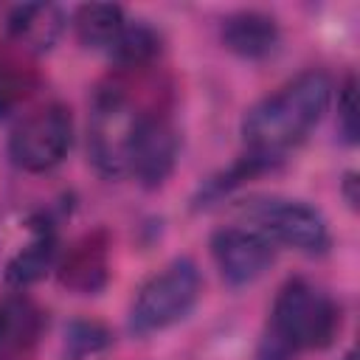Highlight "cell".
<instances>
[{
	"mask_svg": "<svg viewBox=\"0 0 360 360\" xmlns=\"http://www.w3.org/2000/svg\"><path fill=\"white\" fill-rule=\"evenodd\" d=\"M65 31V11L53 3H22L6 17L8 39L25 53H48Z\"/></svg>",
	"mask_w": 360,
	"mask_h": 360,
	"instance_id": "11",
	"label": "cell"
},
{
	"mask_svg": "<svg viewBox=\"0 0 360 360\" xmlns=\"http://www.w3.org/2000/svg\"><path fill=\"white\" fill-rule=\"evenodd\" d=\"M338 127L346 143H357L360 135V118H357V82L349 76L338 96Z\"/></svg>",
	"mask_w": 360,
	"mask_h": 360,
	"instance_id": "18",
	"label": "cell"
},
{
	"mask_svg": "<svg viewBox=\"0 0 360 360\" xmlns=\"http://www.w3.org/2000/svg\"><path fill=\"white\" fill-rule=\"evenodd\" d=\"M248 222H253V231L267 236L273 245H287L301 253H321L329 245V228L321 211L301 200H284V197H262L250 200L245 205Z\"/></svg>",
	"mask_w": 360,
	"mask_h": 360,
	"instance_id": "5",
	"label": "cell"
},
{
	"mask_svg": "<svg viewBox=\"0 0 360 360\" xmlns=\"http://www.w3.org/2000/svg\"><path fill=\"white\" fill-rule=\"evenodd\" d=\"M45 329L42 309L22 292L0 301V360H37Z\"/></svg>",
	"mask_w": 360,
	"mask_h": 360,
	"instance_id": "10",
	"label": "cell"
},
{
	"mask_svg": "<svg viewBox=\"0 0 360 360\" xmlns=\"http://www.w3.org/2000/svg\"><path fill=\"white\" fill-rule=\"evenodd\" d=\"M31 228H34L31 242L6 264V284L17 287V290L39 281L48 273V267L53 264V259H56V233H53V225L48 219H37Z\"/></svg>",
	"mask_w": 360,
	"mask_h": 360,
	"instance_id": "13",
	"label": "cell"
},
{
	"mask_svg": "<svg viewBox=\"0 0 360 360\" xmlns=\"http://www.w3.org/2000/svg\"><path fill=\"white\" fill-rule=\"evenodd\" d=\"M73 34L90 51H110L124 31V8L115 3H84L73 11Z\"/></svg>",
	"mask_w": 360,
	"mask_h": 360,
	"instance_id": "14",
	"label": "cell"
},
{
	"mask_svg": "<svg viewBox=\"0 0 360 360\" xmlns=\"http://www.w3.org/2000/svg\"><path fill=\"white\" fill-rule=\"evenodd\" d=\"M329 96V76L323 70H307L278 87L273 96L256 101L242 118L248 155L278 160V155L298 146L323 118Z\"/></svg>",
	"mask_w": 360,
	"mask_h": 360,
	"instance_id": "1",
	"label": "cell"
},
{
	"mask_svg": "<svg viewBox=\"0 0 360 360\" xmlns=\"http://www.w3.org/2000/svg\"><path fill=\"white\" fill-rule=\"evenodd\" d=\"M343 194H346L349 208H357L360 194H357V174L354 172H346V177H343Z\"/></svg>",
	"mask_w": 360,
	"mask_h": 360,
	"instance_id": "19",
	"label": "cell"
},
{
	"mask_svg": "<svg viewBox=\"0 0 360 360\" xmlns=\"http://www.w3.org/2000/svg\"><path fill=\"white\" fill-rule=\"evenodd\" d=\"M177 149H180L177 129L163 112L152 110L138 129V138L129 155V174L146 188L163 186L177 163Z\"/></svg>",
	"mask_w": 360,
	"mask_h": 360,
	"instance_id": "8",
	"label": "cell"
},
{
	"mask_svg": "<svg viewBox=\"0 0 360 360\" xmlns=\"http://www.w3.org/2000/svg\"><path fill=\"white\" fill-rule=\"evenodd\" d=\"M70 141V110L62 104H45L14 127L8 138V155L25 172H51L65 160Z\"/></svg>",
	"mask_w": 360,
	"mask_h": 360,
	"instance_id": "6",
	"label": "cell"
},
{
	"mask_svg": "<svg viewBox=\"0 0 360 360\" xmlns=\"http://www.w3.org/2000/svg\"><path fill=\"white\" fill-rule=\"evenodd\" d=\"M112 343V335L107 326L98 321H70L65 326V346H62V360H84L90 354L104 352Z\"/></svg>",
	"mask_w": 360,
	"mask_h": 360,
	"instance_id": "16",
	"label": "cell"
},
{
	"mask_svg": "<svg viewBox=\"0 0 360 360\" xmlns=\"http://www.w3.org/2000/svg\"><path fill=\"white\" fill-rule=\"evenodd\" d=\"M343 360H357V354H354V349H349V352L343 354Z\"/></svg>",
	"mask_w": 360,
	"mask_h": 360,
	"instance_id": "20",
	"label": "cell"
},
{
	"mask_svg": "<svg viewBox=\"0 0 360 360\" xmlns=\"http://www.w3.org/2000/svg\"><path fill=\"white\" fill-rule=\"evenodd\" d=\"M34 76L11 53L0 51V118H6L31 90Z\"/></svg>",
	"mask_w": 360,
	"mask_h": 360,
	"instance_id": "17",
	"label": "cell"
},
{
	"mask_svg": "<svg viewBox=\"0 0 360 360\" xmlns=\"http://www.w3.org/2000/svg\"><path fill=\"white\" fill-rule=\"evenodd\" d=\"M211 253L231 287L253 284L276 262V245L253 228H219L211 236Z\"/></svg>",
	"mask_w": 360,
	"mask_h": 360,
	"instance_id": "7",
	"label": "cell"
},
{
	"mask_svg": "<svg viewBox=\"0 0 360 360\" xmlns=\"http://www.w3.org/2000/svg\"><path fill=\"white\" fill-rule=\"evenodd\" d=\"M200 290L202 278L197 264L191 259H174L141 287L129 312V329L135 335H152L180 323L194 309Z\"/></svg>",
	"mask_w": 360,
	"mask_h": 360,
	"instance_id": "4",
	"label": "cell"
},
{
	"mask_svg": "<svg viewBox=\"0 0 360 360\" xmlns=\"http://www.w3.org/2000/svg\"><path fill=\"white\" fill-rule=\"evenodd\" d=\"M152 110L141 107L121 76L110 84H101L93 96L90 121H87V152L93 166L104 177H124L129 174V155L138 138L143 118Z\"/></svg>",
	"mask_w": 360,
	"mask_h": 360,
	"instance_id": "3",
	"label": "cell"
},
{
	"mask_svg": "<svg viewBox=\"0 0 360 360\" xmlns=\"http://www.w3.org/2000/svg\"><path fill=\"white\" fill-rule=\"evenodd\" d=\"M158 53H160V37L146 22H127L118 39L112 42V48L107 51L110 62L124 73L149 68L158 59Z\"/></svg>",
	"mask_w": 360,
	"mask_h": 360,
	"instance_id": "15",
	"label": "cell"
},
{
	"mask_svg": "<svg viewBox=\"0 0 360 360\" xmlns=\"http://www.w3.org/2000/svg\"><path fill=\"white\" fill-rule=\"evenodd\" d=\"M222 45L242 59H264L278 48V25L264 11H236L222 20Z\"/></svg>",
	"mask_w": 360,
	"mask_h": 360,
	"instance_id": "12",
	"label": "cell"
},
{
	"mask_svg": "<svg viewBox=\"0 0 360 360\" xmlns=\"http://www.w3.org/2000/svg\"><path fill=\"white\" fill-rule=\"evenodd\" d=\"M340 326L335 301L304 278L287 281L270 309L256 360H295L301 349H323Z\"/></svg>",
	"mask_w": 360,
	"mask_h": 360,
	"instance_id": "2",
	"label": "cell"
},
{
	"mask_svg": "<svg viewBox=\"0 0 360 360\" xmlns=\"http://www.w3.org/2000/svg\"><path fill=\"white\" fill-rule=\"evenodd\" d=\"M110 276V233L104 228L79 236L59 259L56 278L76 295H93L107 284Z\"/></svg>",
	"mask_w": 360,
	"mask_h": 360,
	"instance_id": "9",
	"label": "cell"
}]
</instances>
